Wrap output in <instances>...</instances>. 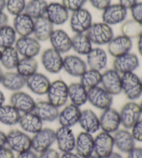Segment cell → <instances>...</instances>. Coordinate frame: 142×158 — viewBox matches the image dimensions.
<instances>
[{
  "label": "cell",
  "mask_w": 142,
  "mask_h": 158,
  "mask_svg": "<svg viewBox=\"0 0 142 158\" xmlns=\"http://www.w3.org/2000/svg\"><path fill=\"white\" fill-rule=\"evenodd\" d=\"M1 56H2V49H0V58H1Z\"/></svg>",
  "instance_id": "e7e4bbea"
},
{
  "label": "cell",
  "mask_w": 142,
  "mask_h": 158,
  "mask_svg": "<svg viewBox=\"0 0 142 158\" xmlns=\"http://www.w3.org/2000/svg\"><path fill=\"white\" fill-rule=\"evenodd\" d=\"M101 87L112 96L119 95L122 92L121 75L116 70L107 69L101 74Z\"/></svg>",
  "instance_id": "5bb4252c"
},
{
  "label": "cell",
  "mask_w": 142,
  "mask_h": 158,
  "mask_svg": "<svg viewBox=\"0 0 142 158\" xmlns=\"http://www.w3.org/2000/svg\"><path fill=\"white\" fill-rule=\"evenodd\" d=\"M0 158H15L14 153L8 147L0 148Z\"/></svg>",
  "instance_id": "681fc988"
},
{
  "label": "cell",
  "mask_w": 142,
  "mask_h": 158,
  "mask_svg": "<svg viewBox=\"0 0 142 158\" xmlns=\"http://www.w3.org/2000/svg\"><path fill=\"white\" fill-rule=\"evenodd\" d=\"M38 63L35 58H19L16 66V72L24 78H27L38 72Z\"/></svg>",
  "instance_id": "74e56055"
},
{
  "label": "cell",
  "mask_w": 142,
  "mask_h": 158,
  "mask_svg": "<svg viewBox=\"0 0 142 158\" xmlns=\"http://www.w3.org/2000/svg\"><path fill=\"white\" fill-rule=\"evenodd\" d=\"M127 158H142V148L135 146L127 153Z\"/></svg>",
  "instance_id": "c3c4849f"
},
{
  "label": "cell",
  "mask_w": 142,
  "mask_h": 158,
  "mask_svg": "<svg viewBox=\"0 0 142 158\" xmlns=\"http://www.w3.org/2000/svg\"><path fill=\"white\" fill-rule=\"evenodd\" d=\"M127 10L121 4H110L103 10L101 15L102 22L110 27L122 24L126 20Z\"/></svg>",
  "instance_id": "8fae6325"
},
{
  "label": "cell",
  "mask_w": 142,
  "mask_h": 158,
  "mask_svg": "<svg viewBox=\"0 0 142 158\" xmlns=\"http://www.w3.org/2000/svg\"><path fill=\"white\" fill-rule=\"evenodd\" d=\"M92 6L98 10L103 11L111 4L112 0H88Z\"/></svg>",
  "instance_id": "bcb514c9"
},
{
  "label": "cell",
  "mask_w": 142,
  "mask_h": 158,
  "mask_svg": "<svg viewBox=\"0 0 142 158\" xmlns=\"http://www.w3.org/2000/svg\"><path fill=\"white\" fill-rule=\"evenodd\" d=\"M18 123L24 132L33 135L43 128V121L33 112L21 114Z\"/></svg>",
  "instance_id": "f546056e"
},
{
  "label": "cell",
  "mask_w": 142,
  "mask_h": 158,
  "mask_svg": "<svg viewBox=\"0 0 142 158\" xmlns=\"http://www.w3.org/2000/svg\"><path fill=\"white\" fill-rule=\"evenodd\" d=\"M47 95L49 102L57 108H61L66 105L69 99L68 85L62 80H56L51 82Z\"/></svg>",
  "instance_id": "3957f363"
},
{
  "label": "cell",
  "mask_w": 142,
  "mask_h": 158,
  "mask_svg": "<svg viewBox=\"0 0 142 158\" xmlns=\"http://www.w3.org/2000/svg\"><path fill=\"white\" fill-rule=\"evenodd\" d=\"M130 10L132 19L142 25V2H138Z\"/></svg>",
  "instance_id": "ee69618b"
},
{
  "label": "cell",
  "mask_w": 142,
  "mask_h": 158,
  "mask_svg": "<svg viewBox=\"0 0 142 158\" xmlns=\"http://www.w3.org/2000/svg\"><path fill=\"white\" fill-rule=\"evenodd\" d=\"M21 113L11 105L0 106V123L6 126H12L18 123Z\"/></svg>",
  "instance_id": "e575fe53"
},
{
  "label": "cell",
  "mask_w": 142,
  "mask_h": 158,
  "mask_svg": "<svg viewBox=\"0 0 142 158\" xmlns=\"http://www.w3.org/2000/svg\"><path fill=\"white\" fill-rule=\"evenodd\" d=\"M93 48L86 33H75L72 38V49L78 55L87 56Z\"/></svg>",
  "instance_id": "836d02e7"
},
{
  "label": "cell",
  "mask_w": 142,
  "mask_h": 158,
  "mask_svg": "<svg viewBox=\"0 0 142 158\" xmlns=\"http://www.w3.org/2000/svg\"><path fill=\"white\" fill-rule=\"evenodd\" d=\"M51 81L46 75L36 72L26 78V86L30 91L36 95L47 94Z\"/></svg>",
  "instance_id": "ffe728a7"
},
{
  "label": "cell",
  "mask_w": 142,
  "mask_h": 158,
  "mask_svg": "<svg viewBox=\"0 0 142 158\" xmlns=\"http://www.w3.org/2000/svg\"><path fill=\"white\" fill-rule=\"evenodd\" d=\"M56 142L55 131L51 128H42L31 138V149L37 153L47 150Z\"/></svg>",
  "instance_id": "ba28073f"
},
{
  "label": "cell",
  "mask_w": 142,
  "mask_h": 158,
  "mask_svg": "<svg viewBox=\"0 0 142 158\" xmlns=\"http://www.w3.org/2000/svg\"><path fill=\"white\" fill-rule=\"evenodd\" d=\"M69 20L71 29L75 33H86L93 24L92 13L84 8L72 12Z\"/></svg>",
  "instance_id": "277c9868"
},
{
  "label": "cell",
  "mask_w": 142,
  "mask_h": 158,
  "mask_svg": "<svg viewBox=\"0 0 142 158\" xmlns=\"http://www.w3.org/2000/svg\"><path fill=\"white\" fill-rule=\"evenodd\" d=\"M1 84L6 89L11 92H18L26 86V78L17 72H6L4 73Z\"/></svg>",
  "instance_id": "1f68e13d"
},
{
  "label": "cell",
  "mask_w": 142,
  "mask_h": 158,
  "mask_svg": "<svg viewBox=\"0 0 142 158\" xmlns=\"http://www.w3.org/2000/svg\"><path fill=\"white\" fill-rule=\"evenodd\" d=\"M69 11L62 3L51 2L48 4L46 17L53 26H61L65 24L69 20Z\"/></svg>",
  "instance_id": "d6986e66"
},
{
  "label": "cell",
  "mask_w": 142,
  "mask_h": 158,
  "mask_svg": "<svg viewBox=\"0 0 142 158\" xmlns=\"http://www.w3.org/2000/svg\"><path fill=\"white\" fill-rule=\"evenodd\" d=\"M15 158H38V156L35 151L33 150H28L24 152H21L17 155Z\"/></svg>",
  "instance_id": "f907efd6"
},
{
  "label": "cell",
  "mask_w": 142,
  "mask_h": 158,
  "mask_svg": "<svg viewBox=\"0 0 142 158\" xmlns=\"http://www.w3.org/2000/svg\"><path fill=\"white\" fill-rule=\"evenodd\" d=\"M81 113L80 107L72 103L67 105L59 112L58 120L61 126L71 128L78 123Z\"/></svg>",
  "instance_id": "cb8c5ba5"
},
{
  "label": "cell",
  "mask_w": 142,
  "mask_h": 158,
  "mask_svg": "<svg viewBox=\"0 0 142 158\" xmlns=\"http://www.w3.org/2000/svg\"><path fill=\"white\" fill-rule=\"evenodd\" d=\"M107 158H123L120 154L118 153H115V152H112V153L110 155V156Z\"/></svg>",
  "instance_id": "91938a15"
},
{
  "label": "cell",
  "mask_w": 142,
  "mask_h": 158,
  "mask_svg": "<svg viewBox=\"0 0 142 158\" xmlns=\"http://www.w3.org/2000/svg\"><path fill=\"white\" fill-rule=\"evenodd\" d=\"M119 116L121 125L125 129H131L132 127L141 118L142 114L140 104L132 101L125 103L119 112Z\"/></svg>",
  "instance_id": "8992f818"
},
{
  "label": "cell",
  "mask_w": 142,
  "mask_h": 158,
  "mask_svg": "<svg viewBox=\"0 0 142 158\" xmlns=\"http://www.w3.org/2000/svg\"><path fill=\"white\" fill-rule=\"evenodd\" d=\"M115 146L119 151L127 153L135 147V142L131 132L127 129H119L112 135Z\"/></svg>",
  "instance_id": "603a6c76"
},
{
  "label": "cell",
  "mask_w": 142,
  "mask_h": 158,
  "mask_svg": "<svg viewBox=\"0 0 142 158\" xmlns=\"http://www.w3.org/2000/svg\"><path fill=\"white\" fill-rule=\"evenodd\" d=\"M6 0H0V12H3L6 9Z\"/></svg>",
  "instance_id": "6f0895ef"
},
{
  "label": "cell",
  "mask_w": 142,
  "mask_h": 158,
  "mask_svg": "<svg viewBox=\"0 0 142 158\" xmlns=\"http://www.w3.org/2000/svg\"><path fill=\"white\" fill-rule=\"evenodd\" d=\"M17 35L15 29L10 25L7 24L0 29V49H4L15 46L18 40Z\"/></svg>",
  "instance_id": "ab89813d"
},
{
  "label": "cell",
  "mask_w": 142,
  "mask_h": 158,
  "mask_svg": "<svg viewBox=\"0 0 142 158\" xmlns=\"http://www.w3.org/2000/svg\"><path fill=\"white\" fill-rule=\"evenodd\" d=\"M3 74H4V72H3V70L2 69V67H0V84H1L2 79V77H3Z\"/></svg>",
  "instance_id": "94428289"
},
{
  "label": "cell",
  "mask_w": 142,
  "mask_h": 158,
  "mask_svg": "<svg viewBox=\"0 0 142 158\" xmlns=\"http://www.w3.org/2000/svg\"><path fill=\"white\" fill-rule=\"evenodd\" d=\"M107 45V52L114 58L130 52L132 48V40L123 35L114 36Z\"/></svg>",
  "instance_id": "e0dca14e"
},
{
  "label": "cell",
  "mask_w": 142,
  "mask_h": 158,
  "mask_svg": "<svg viewBox=\"0 0 142 158\" xmlns=\"http://www.w3.org/2000/svg\"><path fill=\"white\" fill-rule=\"evenodd\" d=\"M65 72L73 77H81L87 69L86 62L77 55H68L63 58V67Z\"/></svg>",
  "instance_id": "44dd1931"
},
{
  "label": "cell",
  "mask_w": 142,
  "mask_h": 158,
  "mask_svg": "<svg viewBox=\"0 0 142 158\" xmlns=\"http://www.w3.org/2000/svg\"><path fill=\"white\" fill-rule=\"evenodd\" d=\"M137 2L138 0H119V4L126 8L127 10H130Z\"/></svg>",
  "instance_id": "816d5d0a"
},
{
  "label": "cell",
  "mask_w": 142,
  "mask_h": 158,
  "mask_svg": "<svg viewBox=\"0 0 142 158\" xmlns=\"http://www.w3.org/2000/svg\"><path fill=\"white\" fill-rule=\"evenodd\" d=\"M6 145V134L0 131V148Z\"/></svg>",
  "instance_id": "db71d44e"
},
{
  "label": "cell",
  "mask_w": 142,
  "mask_h": 158,
  "mask_svg": "<svg viewBox=\"0 0 142 158\" xmlns=\"http://www.w3.org/2000/svg\"><path fill=\"white\" fill-rule=\"evenodd\" d=\"M88 0H62V4L69 12L78 10L84 7Z\"/></svg>",
  "instance_id": "7bdbcfd3"
},
{
  "label": "cell",
  "mask_w": 142,
  "mask_h": 158,
  "mask_svg": "<svg viewBox=\"0 0 142 158\" xmlns=\"http://www.w3.org/2000/svg\"><path fill=\"white\" fill-rule=\"evenodd\" d=\"M87 101L94 108L105 110L111 108L113 96L101 86H97L87 91Z\"/></svg>",
  "instance_id": "52a82bcc"
},
{
  "label": "cell",
  "mask_w": 142,
  "mask_h": 158,
  "mask_svg": "<svg viewBox=\"0 0 142 158\" xmlns=\"http://www.w3.org/2000/svg\"><path fill=\"white\" fill-rule=\"evenodd\" d=\"M38 158H60V154L55 149L50 148L42 153H39Z\"/></svg>",
  "instance_id": "7dc6e473"
},
{
  "label": "cell",
  "mask_w": 142,
  "mask_h": 158,
  "mask_svg": "<svg viewBox=\"0 0 142 158\" xmlns=\"http://www.w3.org/2000/svg\"><path fill=\"white\" fill-rule=\"evenodd\" d=\"M6 145L13 152L21 153L31 149V138L24 131L11 130L6 134Z\"/></svg>",
  "instance_id": "5b68a950"
},
{
  "label": "cell",
  "mask_w": 142,
  "mask_h": 158,
  "mask_svg": "<svg viewBox=\"0 0 142 158\" xmlns=\"http://www.w3.org/2000/svg\"><path fill=\"white\" fill-rule=\"evenodd\" d=\"M137 50L140 55L142 57V34L137 38Z\"/></svg>",
  "instance_id": "9f6ffc18"
},
{
  "label": "cell",
  "mask_w": 142,
  "mask_h": 158,
  "mask_svg": "<svg viewBox=\"0 0 142 158\" xmlns=\"http://www.w3.org/2000/svg\"><path fill=\"white\" fill-rule=\"evenodd\" d=\"M37 116L43 121L53 122L58 119L59 110L48 101H40L36 102L33 111Z\"/></svg>",
  "instance_id": "484cf974"
},
{
  "label": "cell",
  "mask_w": 142,
  "mask_h": 158,
  "mask_svg": "<svg viewBox=\"0 0 142 158\" xmlns=\"http://www.w3.org/2000/svg\"><path fill=\"white\" fill-rule=\"evenodd\" d=\"M48 3L46 0H30L27 3L24 12L34 20L46 16Z\"/></svg>",
  "instance_id": "d590c367"
},
{
  "label": "cell",
  "mask_w": 142,
  "mask_h": 158,
  "mask_svg": "<svg viewBox=\"0 0 142 158\" xmlns=\"http://www.w3.org/2000/svg\"><path fill=\"white\" fill-rule=\"evenodd\" d=\"M6 101V97L4 93L0 90V106L4 105Z\"/></svg>",
  "instance_id": "680465c9"
},
{
  "label": "cell",
  "mask_w": 142,
  "mask_h": 158,
  "mask_svg": "<svg viewBox=\"0 0 142 158\" xmlns=\"http://www.w3.org/2000/svg\"><path fill=\"white\" fill-rule=\"evenodd\" d=\"M19 60V55L15 47L2 49L0 63L4 68L7 70H13L16 68Z\"/></svg>",
  "instance_id": "8d00e7d4"
},
{
  "label": "cell",
  "mask_w": 142,
  "mask_h": 158,
  "mask_svg": "<svg viewBox=\"0 0 142 158\" xmlns=\"http://www.w3.org/2000/svg\"><path fill=\"white\" fill-rule=\"evenodd\" d=\"M26 0H6V9L14 17L24 12L27 5Z\"/></svg>",
  "instance_id": "b9f144b4"
},
{
  "label": "cell",
  "mask_w": 142,
  "mask_h": 158,
  "mask_svg": "<svg viewBox=\"0 0 142 158\" xmlns=\"http://www.w3.org/2000/svg\"><path fill=\"white\" fill-rule=\"evenodd\" d=\"M54 30V26L46 16L42 17L34 20L33 35L39 42L49 40L51 35Z\"/></svg>",
  "instance_id": "f1b7e54d"
},
{
  "label": "cell",
  "mask_w": 142,
  "mask_h": 158,
  "mask_svg": "<svg viewBox=\"0 0 142 158\" xmlns=\"http://www.w3.org/2000/svg\"><path fill=\"white\" fill-rule=\"evenodd\" d=\"M60 158H81L79 157L76 153H73L72 152H68V153H63Z\"/></svg>",
  "instance_id": "11a10c76"
},
{
  "label": "cell",
  "mask_w": 142,
  "mask_h": 158,
  "mask_svg": "<svg viewBox=\"0 0 142 158\" xmlns=\"http://www.w3.org/2000/svg\"><path fill=\"white\" fill-rule=\"evenodd\" d=\"M102 73L94 69H87L80 77V83L87 91L99 86L101 84Z\"/></svg>",
  "instance_id": "f35d334b"
},
{
  "label": "cell",
  "mask_w": 142,
  "mask_h": 158,
  "mask_svg": "<svg viewBox=\"0 0 142 158\" xmlns=\"http://www.w3.org/2000/svg\"><path fill=\"white\" fill-rule=\"evenodd\" d=\"M121 32L131 40L138 38L142 34V25L133 19H126L121 24Z\"/></svg>",
  "instance_id": "60d3db41"
},
{
  "label": "cell",
  "mask_w": 142,
  "mask_h": 158,
  "mask_svg": "<svg viewBox=\"0 0 142 158\" xmlns=\"http://www.w3.org/2000/svg\"><path fill=\"white\" fill-rule=\"evenodd\" d=\"M8 23V16L4 11L0 12V29L4 27Z\"/></svg>",
  "instance_id": "f5cc1de1"
},
{
  "label": "cell",
  "mask_w": 142,
  "mask_h": 158,
  "mask_svg": "<svg viewBox=\"0 0 142 158\" xmlns=\"http://www.w3.org/2000/svg\"><path fill=\"white\" fill-rule=\"evenodd\" d=\"M36 104L35 100L30 94L21 90L13 92L10 97V105L22 114L33 112Z\"/></svg>",
  "instance_id": "ac0fdd59"
},
{
  "label": "cell",
  "mask_w": 142,
  "mask_h": 158,
  "mask_svg": "<svg viewBox=\"0 0 142 158\" xmlns=\"http://www.w3.org/2000/svg\"><path fill=\"white\" fill-rule=\"evenodd\" d=\"M68 95L71 103L78 107L87 102V90L80 83H73L68 85Z\"/></svg>",
  "instance_id": "d6a6232c"
},
{
  "label": "cell",
  "mask_w": 142,
  "mask_h": 158,
  "mask_svg": "<svg viewBox=\"0 0 142 158\" xmlns=\"http://www.w3.org/2000/svg\"><path fill=\"white\" fill-rule=\"evenodd\" d=\"M19 56L25 58H36L41 51V44L34 37H19L15 44Z\"/></svg>",
  "instance_id": "9c48e42d"
},
{
  "label": "cell",
  "mask_w": 142,
  "mask_h": 158,
  "mask_svg": "<svg viewBox=\"0 0 142 158\" xmlns=\"http://www.w3.org/2000/svg\"><path fill=\"white\" fill-rule=\"evenodd\" d=\"M13 27L19 37L31 36L33 33L34 19L27 13H22L14 17Z\"/></svg>",
  "instance_id": "83f0119b"
},
{
  "label": "cell",
  "mask_w": 142,
  "mask_h": 158,
  "mask_svg": "<svg viewBox=\"0 0 142 158\" xmlns=\"http://www.w3.org/2000/svg\"><path fill=\"white\" fill-rule=\"evenodd\" d=\"M86 63L89 69L101 72L106 68L107 64V54L102 48L93 47L86 56Z\"/></svg>",
  "instance_id": "4316f807"
},
{
  "label": "cell",
  "mask_w": 142,
  "mask_h": 158,
  "mask_svg": "<svg viewBox=\"0 0 142 158\" xmlns=\"http://www.w3.org/2000/svg\"><path fill=\"white\" fill-rule=\"evenodd\" d=\"M76 153L81 158H86L94 153V137L92 134L81 132L76 137Z\"/></svg>",
  "instance_id": "d4e9b609"
},
{
  "label": "cell",
  "mask_w": 142,
  "mask_h": 158,
  "mask_svg": "<svg viewBox=\"0 0 142 158\" xmlns=\"http://www.w3.org/2000/svg\"><path fill=\"white\" fill-rule=\"evenodd\" d=\"M121 89L127 99L135 101L142 95L141 78L135 72L121 75Z\"/></svg>",
  "instance_id": "7a4b0ae2"
},
{
  "label": "cell",
  "mask_w": 142,
  "mask_h": 158,
  "mask_svg": "<svg viewBox=\"0 0 142 158\" xmlns=\"http://www.w3.org/2000/svg\"><path fill=\"white\" fill-rule=\"evenodd\" d=\"M86 34L92 44L97 46L107 45L115 36L112 27L103 22L93 23Z\"/></svg>",
  "instance_id": "6da1fadb"
},
{
  "label": "cell",
  "mask_w": 142,
  "mask_h": 158,
  "mask_svg": "<svg viewBox=\"0 0 142 158\" xmlns=\"http://www.w3.org/2000/svg\"><path fill=\"white\" fill-rule=\"evenodd\" d=\"M131 133L136 142H142V118H141L131 128Z\"/></svg>",
  "instance_id": "f6af8a7d"
},
{
  "label": "cell",
  "mask_w": 142,
  "mask_h": 158,
  "mask_svg": "<svg viewBox=\"0 0 142 158\" xmlns=\"http://www.w3.org/2000/svg\"><path fill=\"white\" fill-rule=\"evenodd\" d=\"M41 63L47 72L58 74L63 67V57L53 48H49L42 53Z\"/></svg>",
  "instance_id": "30bf717a"
},
{
  "label": "cell",
  "mask_w": 142,
  "mask_h": 158,
  "mask_svg": "<svg viewBox=\"0 0 142 158\" xmlns=\"http://www.w3.org/2000/svg\"><path fill=\"white\" fill-rule=\"evenodd\" d=\"M100 129L107 133H114L119 129L121 126V119L119 112L112 107L103 110L100 117Z\"/></svg>",
  "instance_id": "9a60e30c"
},
{
  "label": "cell",
  "mask_w": 142,
  "mask_h": 158,
  "mask_svg": "<svg viewBox=\"0 0 142 158\" xmlns=\"http://www.w3.org/2000/svg\"><path fill=\"white\" fill-rule=\"evenodd\" d=\"M86 158H101V157H99L98 156H96L95 154H92V155H91L90 156H89V157H86Z\"/></svg>",
  "instance_id": "6125c7cd"
},
{
  "label": "cell",
  "mask_w": 142,
  "mask_h": 158,
  "mask_svg": "<svg viewBox=\"0 0 142 158\" xmlns=\"http://www.w3.org/2000/svg\"><path fill=\"white\" fill-rule=\"evenodd\" d=\"M141 85H142V78H141Z\"/></svg>",
  "instance_id": "03108f58"
},
{
  "label": "cell",
  "mask_w": 142,
  "mask_h": 158,
  "mask_svg": "<svg viewBox=\"0 0 142 158\" xmlns=\"http://www.w3.org/2000/svg\"><path fill=\"white\" fill-rule=\"evenodd\" d=\"M140 109H141V114H142V101H141V103H140Z\"/></svg>",
  "instance_id": "be15d7a7"
},
{
  "label": "cell",
  "mask_w": 142,
  "mask_h": 158,
  "mask_svg": "<svg viewBox=\"0 0 142 158\" xmlns=\"http://www.w3.org/2000/svg\"><path fill=\"white\" fill-rule=\"evenodd\" d=\"M115 147L111 134L102 131L94 137V153L101 158H107Z\"/></svg>",
  "instance_id": "7c38bea8"
},
{
  "label": "cell",
  "mask_w": 142,
  "mask_h": 158,
  "mask_svg": "<svg viewBox=\"0 0 142 158\" xmlns=\"http://www.w3.org/2000/svg\"><path fill=\"white\" fill-rule=\"evenodd\" d=\"M78 123L85 132L94 134L100 129L99 117L90 109L81 110Z\"/></svg>",
  "instance_id": "4dcf8cb0"
},
{
  "label": "cell",
  "mask_w": 142,
  "mask_h": 158,
  "mask_svg": "<svg viewBox=\"0 0 142 158\" xmlns=\"http://www.w3.org/2000/svg\"><path fill=\"white\" fill-rule=\"evenodd\" d=\"M140 59L138 56L131 52L115 58L112 63L113 69L121 75L127 73L135 72L140 67Z\"/></svg>",
  "instance_id": "4fadbf2b"
},
{
  "label": "cell",
  "mask_w": 142,
  "mask_h": 158,
  "mask_svg": "<svg viewBox=\"0 0 142 158\" xmlns=\"http://www.w3.org/2000/svg\"><path fill=\"white\" fill-rule=\"evenodd\" d=\"M55 137L58 148L62 153L74 150L76 137L71 128L61 126L55 131Z\"/></svg>",
  "instance_id": "2e32d148"
},
{
  "label": "cell",
  "mask_w": 142,
  "mask_h": 158,
  "mask_svg": "<svg viewBox=\"0 0 142 158\" xmlns=\"http://www.w3.org/2000/svg\"><path fill=\"white\" fill-rule=\"evenodd\" d=\"M49 40L52 48L60 53L69 52L72 49V38L63 29H54Z\"/></svg>",
  "instance_id": "7402d4cb"
}]
</instances>
